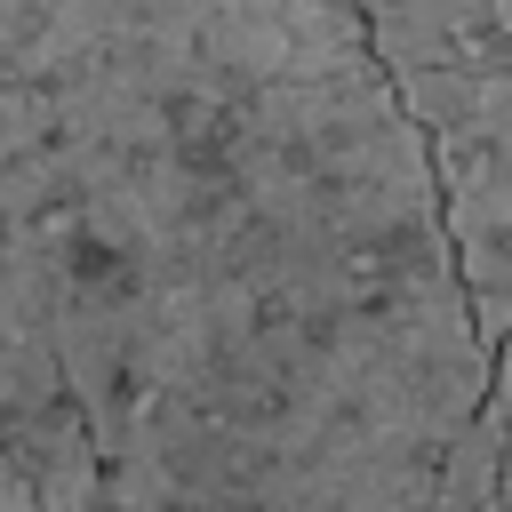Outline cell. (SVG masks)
I'll return each mask as SVG.
<instances>
[{
    "label": "cell",
    "instance_id": "6da1fadb",
    "mask_svg": "<svg viewBox=\"0 0 512 512\" xmlns=\"http://www.w3.org/2000/svg\"><path fill=\"white\" fill-rule=\"evenodd\" d=\"M488 368L352 0H0V440L48 512H432Z\"/></svg>",
    "mask_w": 512,
    "mask_h": 512
},
{
    "label": "cell",
    "instance_id": "7a4b0ae2",
    "mask_svg": "<svg viewBox=\"0 0 512 512\" xmlns=\"http://www.w3.org/2000/svg\"><path fill=\"white\" fill-rule=\"evenodd\" d=\"M360 24L424 128L480 344L512 336V0H360Z\"/></svg>",
    "mask_w": 512,
    "mask_h": 512
},
{
    "label": "cell",
    "instance_id": "3957f363",
    "mask_svg": "<svg viewBox=\"0 0 512 512\" xmlns=\"http://www.w3.org/2000/svg\"><path fill=\"white\" fill-rule=\"evenodd\" d=\"M432 512H504V424H496L488 400L456 432V448L440 464V488H432Z\"/></svg>",
    "mask_w": 512,
    "mask_h": 512
},
{
    "label": "cell",
    "instance_id": "277c9868",
    "mask_svg": "<svg viewBox=\"0 0 512 512\" xmlns=\"http://www.w3.org/2000/svg\"><path fill=\"white\" fill-rule=\"evenodd\" d=\"M0 512H48V504H40V488H32V472L8 456V440H0Z\"/></svg>",
    "mask_w": 512,
    "mask_h": 512
},
{
    "label": "cell",
    "instance_id": "5b68a950",
    "mask_svg": "<svg viewBox=\"0 0 512 512\" xmlns=\"http://www.w3.org/2000/svg\"><path fill=\"white\" fill-rule=\"evenodd\" d=\"M488 408H496V424H504V448H512V336L496 344V368H488Z\"/></svg>",
    "mask_w": 512,
    "mask_h": 512
},
{
    "label": "cell",
    "instance_id": "8992f818",
    "mask_svg": "<svg viewBox=\"0 0 512 512\" xmlns=\"http://www.w3.org/2000/svg\"><path fill=\"white\" fill-rule=\"evenodd\" d=\"M504 512H512V448H504Z\"/></svg>",
    "mask_w": 512,
    "mask_h": 512
},
{
    "label": "cell",
    "instance_id": "52a82bcc",
    "mask_svg": "<svg viewBox=\"0 0 512 512\" xmlns=\"http://www.w3.org/2000/svg\"><path fill=\"white\" fill-rule=\"evenodd\" d=\"M352 8H360V0H352Z\"/></svg>",
    "mask_w": 512,
    "mask_h": 512
}]
</instances>
